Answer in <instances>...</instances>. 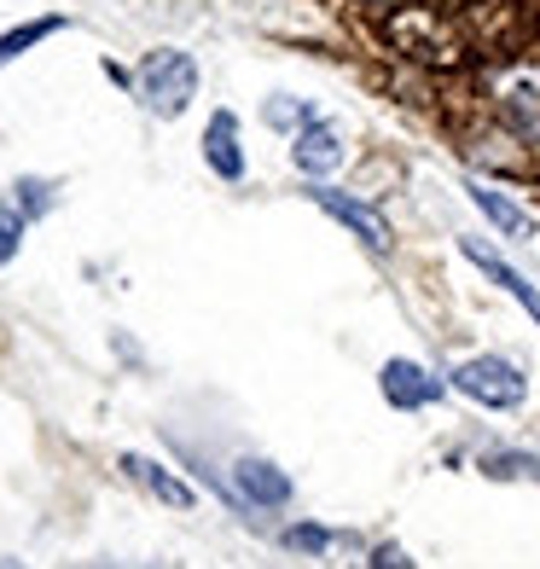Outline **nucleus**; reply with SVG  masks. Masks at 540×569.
I'll use <instances>...</instances> for the list:
<instances>
[{
  "label": "nucleus",
  "instance_id": "f257e3e1",
  "mask_svg": "<svg viewBox=\"0 0 540 569\" xmlns=\"http://www.w3.org/2000/svg\"><path fill=\"white\" fill-rule=\"evenodd\" d=\"M448 383H453L459 396H471V401H482V407H494V412H511V407H523V401H529V378H523V367H511V360H500V355L459 360Z\"/></svg>",
  "mask_w": 540,
  "mask_h": 569
},
{
  "label": "nucleus",
  "instance_id": "f03ea898",
  "mask_svg": "<svg viewBox=\"0 0 540 569\" xmlns=\"http://www.w3.org/2000/svg\"><path fill=\"white\" fill-rule=\"evenodd\" d=\"M192 93H198V64L192 53H174V47H163V53H151L140 64V99L158 117H180L192 106Z\"/></svg>",
  "mask_w": 540,
  "mask_h": 569
},
{
  "label": "nucleus",
  "instance_id": "7ed1b4c3",
  "mask_svg": "<svg viewBox=\"0 0 540 569\" xmlns=\"http://www.w3.org/2000/svg\"><path fill=\"white\" fill-rule=\"evenodd\" d=\"M308 198H314L320 203V210L331 216V221H343L349 232H354V239L360 244H367V250H390V221H383L378 210H367V203H354V198H343L338 187H314V192H308Z\"/></svg>",
  "mask_w": 540,
  "mask_h": 569
},
{
  "label": "nucleus",
  "instance_id": "20e7f679",
  "mask_svg": "<svg viewBox=\"0 0 540 569\" xmlns=\"http://www.w3.org/2000/svg\"><path fill=\"white\" fill-rule=\"evenodd\" d=\"M291 158H297L302 174H331V169H343L349 151H343V140H338V128L320 122V117H308L302 134H297V146H291Z\"/></svg>",
  "mask_w": 540,
  "mask_h": 569
},
{
  "label": "nucleus",
  "instance_id": "39448f33",
  "mask_svg": "<svg viewBox=\"0 0 540 569\" xmlns=\"http://www.w3.org/2000/svg\"><path fill=\"white\" fill-rule=\"evenodd\" d=\"M378 383H383V401H390V407H430V401H442V378H430L419 360H390Z\"/></svg>",
  "mask_w": 540,
  "mask_h": 569
},
{
  "label": "nucleus",
  "instance_id": "423d86ee",
  "mask_svg": "<svg viewBox=\"0 0 540 569\" xmlns=\"http://www.w3.org/2000/svg\"><path fill=\"white\" fill-rule=\"evenodd\" d=\"M233 482H239V495L250 506H286L291 500V477L279 471V465H268V459H239Z\"/></svg>",
  "mask_w": 540,
  "mask_h": 569
},
{
  "label": "nucleus",
  "instance_id": "0eeeda50",
  "mask_svg": "<svg viewBox=\"0 0 540 569\" xmlns=\"http://www.w3.org/2000/svg\"><path fill=\"white\" fill-rule=\"evenodd\" d=\"M203 158L221 180H239L244 174V151H239V117L233 111H216L210 128H203Z\"/></svg>",
  "mask_w": 540,
  "mask_h": 569
},
{
  "label": "nucleus",
  "instance_id": "6e6552de",
  "mask_svg": "<svg viewBox=\"0 0 540 569\" xmlns=\"http://www.w3.org/2000/svg\"><path fill=\"white\" fill-rule=\"evenodd\" d=\"M122 471H128V477H134V482L146 488V495H158L163 506H174V511H192V500H198V495H192V488H187V482H180L174 471H163V465H158V459H140V453H122Z\"/></svg>",
  "mask_w": 540,
  "mask_h": 569
},
{
  "label": "nucleus",
  "instance_id": "1a4fd4ad",
  "mask_svg": "<svg viewBox=\"0 0 540 569\" xmlns=\"http://www.w3.org/2000/svg\"><path fill=\"white\" fill-rule=\"evenodd\" d=\"M471 203H477V210L488 216V221H494L500 232H506V239H529V232H534V221H529V210H518V203H511L506 192H494V187H477V180H471Z\"/></svg>",
  "mask_w": 540,
  "mask_h": 569
},
{
  "label": "nucleus",
  "instance_id": "9d476101",
  "mask_svg": "<svg viewBox=\"0 0 540 569\" xmlns=\"http://www.w3.org/2000/svg\"><path fill=\"white\" fill-rule=\"evenodd\" d=\"M466 256H471V262H477V268H482L488 279H494V284H500V291H511V297H518V302L529 308V315L540 320V297H534V284H529V279H523L518 268H506V262H500V256H488V250H482L477 239H466Z\"/></svg>",
  "mask_w": 540,
  "mask_h": 569
},
{
  "label": "nucleus",
  "instance_id": "9b49d317",
  "mask_svg": "<svg viewBox=\"0 0 540 569\" xmlns=\"http://www.w3.org/2000/svg\"><path fill=\"white\" fill-rule=\"evenodd\" d=\"M59 30H64V18H36V23H18V30H7V36H0V64H12L18 53H30L36 41L59 36Z\"/></svg>",
  "mask_w": 540,
  "mask_h": 569
},
{
  "label": "nucleus",
  "instance_id": "f8f14e48",
  "mask_svg": "<svg viewBox=\"0 0 540 569\" xmlns=\"http://www.w3.org/2000/svg\"><path fill=\"white\" fill-rule=\"evenodd\" d=\"M18 239H23V221H18L12 210H0V268L18 256Z\"/></svg>",
  "mask_w": 540,
  "mask_h": 569
},
{
  "label": "nucleus",
  "instance_id": "ddd939ff",
  "mask_svg": "<svg viewBox=\"0 0 540 569\" xmlns=\"http://www.w3.org/2000/svg\"><path fill=\"white\" fill-rule=\"evenodd\" d=\"M372 569H407V552H401V547H378Z\"/></svg>",
  "mask_w": 540,
  "mask_h": 569
},
{
  "label": "nucleus",
  "instance_id": "4468645a",
  "mask_svg": "<svg viewBox=\"0 0 540 569\" xmlns=\"http://www.w3.org/2000/svg\"><path fill=\"white\" fill-rule=\"evenodd\" d=\"M291 547H326V529H291Z\"/></svg>",
  "mask_w": 540,
  "mask_h": 569
},
{
  "label": "nucleus",
  "instance_id": "2eb2a0df",
  "mask_svg": "<svg viewBox=\"0 0 540 569\" xmlns=\"http://www.w3.org/2000/svg\"><path fill=\"white\" fill-rule=\"evenodd\" d=\"M0 569H23V563H18V558H0Z\"/></svg>",
  "mask_w": 540,
  "mask_h": 569
}]
</instances>
